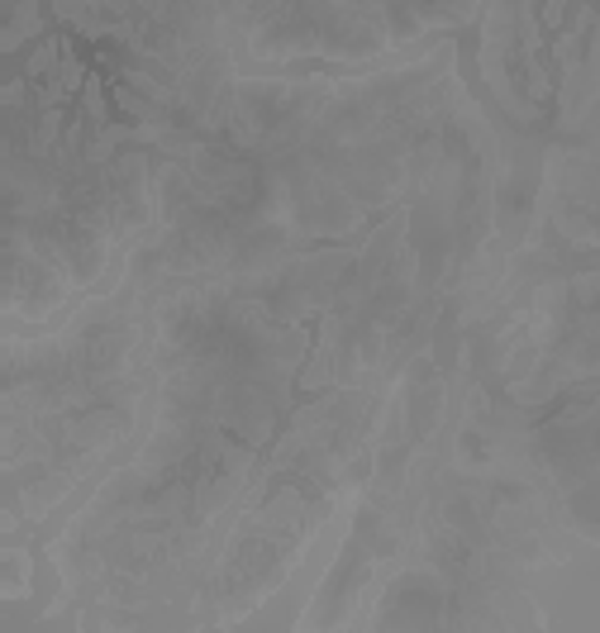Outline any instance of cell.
Returning a JSON list of instances; mask_svg holds the SVG:
<instances>
[{
    "label": "cell",
    "instance_id": "1",
    "mask_svg": "<svg viewBox=\"0 0 600 633\" xmlns=\"http://www.w3.org/2000/svg\"><path fill=\"white\" fill-rule=\"evenodd\" d=\"M481 76L519 129L572 139L600 96V0H487Z\"/></svg>",
    "mask_w": 600,
    "mask_h": 633
},
{
    "label": "cell",
    "instance_id": "2",
    "mask_svg": "<svg viewBox=\"0 0 600 633\" xmlns=\"http://www.w3.org/2000/svg\"><path fill=\"white\" fill-rule=\"evenodd\" d=\"M0 562H5V586H0V596L5 600H24L34 590V558L24 544H5V552H0Z\"/></svg>",
    "mask_w": 600,
    "mask_h": 633
}]
</instances>
